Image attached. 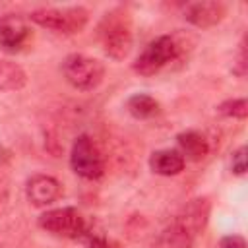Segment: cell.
Returning <instances> with one entry per match:
<instances>
[{"label": "cell", "mask_w": 248, "mask_h": 248, "mask_svg": "<svg viewBox=\"0 0 248 248\" xmlns=\"http://www.w3.org/2000/svg\"><path fill=\"white\" fill-rule=\"evenodd\" d=\"M29 19L45 29L74 35L79 33L89 19V12L81 6H68V8H39L29 14Z\"/></svg>", "instance_id": "cell-3"}, {"label": "cell", "mask_w": 248, "mask_h": 248, "mask_svg": "<svg viewBox=\"0 0 248 248\" xmlns=\"http://www.w3.org/2000/svg\"><path fill=\"white\" fill-rule=\"evenodd\" d=\"M62 76L74 89L93 91L105 78V66L97 58L85 54H70L62 62Z\"/></svg>", "instance_id": "cell-4"}, {"label": "cell", "mask_w": 248, "mask_h": 248, "mask_svg": "<svg viewBox=\"0 0 248 248\" xmlns=\"http://www.w3.org/2000/svg\"><path fill=\"white\" fill-rule=\"evenodd\" d=\"M217 110L223 114V116H229V118H240L244 120L248 116V101L242 97V99H229L225 103H221L217 107Z\"/></svg>", "instance_id": "cell-16"}, {"label": "cell", "mask_w": 248, "mask_h": 248, "mask_svg": "<svg viewBox=\"0 0 248 248\" xmlns=\"http://www.w3.org/2000/svg\"><path fill=\"white\" fill-rule=\"evenodd\" d=\"M186 159L176 151V149H161L151 153L149 157V167L155 174L161 176H174L184 169Z\"/></svg>", "instance_id": "cell-12"}, {"label": "cell", "mask_w": 248, "mask_h": 248, "mask_svg": "<svg viewBox=\"0 0 248 248\" xmlns=\"http://www.w3.org/2000/svg\"><path fill=\"white\" fill-rule=\"evenodd\" d=\"M97 37L101 43L103 52L112 60H124L132 50V17L126 10L114 8L107 12L99 25H97Z\"/></svg>", "instance_id": "cell-1"}, {"label": "cell", "mask_w": 248, "mask_h": 248, "mask_svg": "<svg viewBox=\"0 0 248 248\" xmlns=\"http://www.w3.org/2000/svg\"><path fill=\"white\" fill-rule=\"evenodd\" d=\"M31 39V27L16 14L0 16V48L6 52L21 50Z\"/></svg>", "instance_id": "cell-7"}, {"label": "cell", "mask_w": 248, "mask_h": 248, "mask_svg": "<svg viewBox=\"0 0 248 248\" xmlns=\"http://www.w3.org/2000/svg\"><path fill=\"white\" fill-rule=\"evenodd\" d=\"M25 83L27 76L19 64L0 60V91H17L25 87Z\"/></svg>", "instance_id": "cell-15"}, {"label": "cell", "mask_w": 248, "mask_h": 248, "mask_svg": "<svg viewBox=\"0 0 248 248\" xmlns=\"http://www.w3.org/2000/svg\"><path fill=\"white\" fill-rule=\"evenodd\" d=\"M87 248H120V244L107 236H89Z\"/></svg>", "instance_id": "cell-19"}, {"label": "cell", "mask_w": 248, "mask_h": 248, "mask_svg": "<svg viewBox=\"0 0 248 248\" xmlns=\"http://www.w3.org/2000/svg\"><path fill=\"white\" fill-rule=\"evenodd\" d=\"M232 172L234 174H244L246 172V147H238L234 153H232Z\"/></svg>", "instance_id": "cell-17"}, {"label": "cell", "mask_w": 248, "mask_h": 248, "mask_svg": "<svg viewBox=\"0 0 248 248\" xmlns=\"http://www.w3.org/2000/svg\"><path fill=\"white\" fill-rule=\"evenodd\" d=\"M70 167L78 176L85 180H95L105 172L103 155L89 136L81 134L76 138L70 151Z\"/></svg>", "instance_id": "cell-6"}, {"label": "cell", "mask_w": 248, "mask_h": 248, "mask_svg": "<svg viewBox=\"0 0 248 248\" xmlns=\"http://www.w3.org/2000/svg\"><path fill=\"white\" fill-rule=\"evenodd\" d=\"M194 240H196L194 234H190L186 229H182L172 221L167 229L159 232V236L153 240L149 248H192Z\"/></svg>", "instance_id": "cell-13"}, {"label": "cell", "mask_w": 248, "mask_h": 248, "mask_svg": "<svg viewBox=\"0 0 248 248\" xmlns=\"http://www.w3.org/2000/svg\"><path fill=\"white\" fill-rule=\"evenodd\" d=\"M25 194H27L29 203H33L35 207H45V205L54 203L60 198L62 186L56 178L48 174H35L27 180Z\"/></svg>", "instance_id": "cell-10"}, {"label": "cell", "mask_w": 248, "mask_h": 248, "mask_svg": "<svg viewBox=\"0 0 248 248\" xmlns=\"http://www.w3.org/2000/svg\"><path fill=\"white\" fill-rule=\"evenodd\" d=\"M182 52V43L176 35H161L153 39L136 58L134 72L140 76H155L163 68H167L170 62H174Z\"/></svg>", "instance_id": "cell-2"}, {"label": "cell", "mask_w": 248, "mask_h": 248, "mask_svg": "<svg viewBox=\"0 0 248 248\" xmlns=\"http://www.w3.org/2000/svg\"><path fill=\"white\" fill-rule=\"evenodd\" d=\"M209 211H211V205H209V200L207 198H196V200H190L176 215H174V223L180 225L182 229H186L190 234L198 236L205 225H207V219H209Z\"/></svg>", "instance_id": "cell-9"}, {"label": "cell", "mask_w": 248, "mask_h": 248, "mask_svg": "<svg viewBox=\"0 0 248 248\" xmlns=\"http://www.w3.org/2000/svg\"><path fill=\"white\" fill-rule=\"evenodd\" d=\"M217 248H246V240L240 234H227L219 240Z\"/></svg>", "instance_id": "cell-18"}, {"label": "cell", "mask_w": 248, "mask_h": 248, "mask_svg": "<svg viewBox=\"0 0 248 248\" xmlns=\"http://www.w3.org/2000/svg\"><path fill=\"white\" fill-rule=\"evenodd\" d=\"M126 108L138 120H147V118H153V116H157L161 112L159 101L155 97L147 95V93H136V95L128 97Z\"/></svg>", "instance_id": "cell-14"}, {"label": "cell", "mask_w": 248, "mask_h": 248, "mask_svg": "<svg viewBox=\"0 0 248 248\" xmlns=\"http://www.w3.org/2000/svg\"><path fill=\"white\" fill-rule=\"evenodd\" d=\"M39 227L64 238H81L87 234L85 217L76 207H56L39 215Z\"/></svg>", "instance_id": "cell-5"}, {"label": "cell", "mask_w": 248, "mask_h": 248, "mask_svg": "<svg viewBox=\"0 0 248 248\" xmlns=\"http://www.w3.org/2000/svg\"><path fill=\"white\" fill-rule=\"evenodd\" d=\"M176 143H178V153L190 161H202L209 153V143L205 136L196 130L180 132L176 136Z\"/></svg>", "instance_id": "cell-11"}, {"label": "cell", "mask_w": 248, "mask_h": 248, "mask_svg": "<svg viewBox=\"0 0 248 248\" xmlns=\"http://www.w3.org/2000/svg\"><path fill=\"white\" fill-rule=\"evenodd\" d=\"M227 16V6L223 2L215 0H202V2H192L184 8V19L200 29H207L223 21Z\"/></svg>", "instance_id": "cell-8"}]
</instances>
